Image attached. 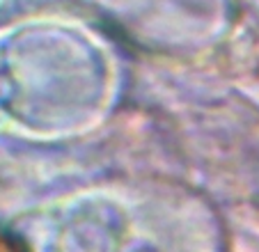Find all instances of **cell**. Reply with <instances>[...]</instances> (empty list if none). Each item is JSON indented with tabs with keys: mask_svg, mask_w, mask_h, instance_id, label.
Here are the masks:
<instances>
[{
	"mask_svg": "<svg viewBox=\"0 0 259 252\" xmlns=\"http://www.w3.org/2000/svg\"><path fill=\"white\" fill-rule=\"evenodd\" d=\"M0 252H16V247L12 245V243L7 241V238L3 236V234H0Z\"/></svg>",
	"mask_w": 259,
	"mask_h": 252,
	"instance_id": "6da1fadb",
	"label": "cell"
}]
</instances>
